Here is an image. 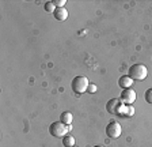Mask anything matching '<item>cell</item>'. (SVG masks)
<instances>
[{
    "mask_svg": "<svg viewBox=\"0 0 152 147\" xmlns=\"http://www.w3.org/2000/svg\"><path fill=\"white\" fill-rule=\"evenodd\" d=\"M148 75V70L144 64H133L128 71V76H130L133 80H144Z\"/></svg>",
    "mask_w": 152,
    "mask_h": 147,
    "instance_id": "obj_1",
    "label": "cell"
},
{
    "mask_svg": "<svg viewBox=\"0 0 152 147\" xmlns=\"http://www.w3.org/2000/svg\"><path fill=\"white\" fill-rule=\"evenodd\" d=\"M90 85V80L86 76H75L71 83V87H72V91L76 94H83L87 93V87Z\"/></svg>",
    "mask_w": 152,
    "mask_h": 147,
    "instance_id": "obj_2",
    "label": "cell"
},
{
    "mask_svg": "<svg viewBox=\"0 0 152 147\" xmlns=\"http://www.w3.org/2000/svg\"><path fill=\"white\" fill-rule=\"evenodd\" d=\"M124 108H125V105L121 102L120 98H113L106 104V110L110 115H114V116H122Z\"/></svg>",
    "mask_w": 152,
    "mask_h": 147,
    "instance_id": "obj_3",
    "label": "cell"
},
{
    "mask_svg": "<svg viewBox=\"0 0 152 147\" xmlns=\"http://www.w3.org/2000/svg\"><path fill=\"white\" fill-rule=\"evenodd\" d=\"M66 132H68V127L61 121H54L49 127V134L54 137H64L66 136Z\"/></svg>",
    "mask_w": 152,
    "mask_h": 147,
    "instance_id": "obj_4",
    "label": "cell"
},
{
    "mask_svg": "<svg viewBox=\"0 0 152 147\" xmlns=\"http://www.w3.org/2000/svg\"><path fill=\"white\" fill-rule=\"evenodd\" d=\"M121 132H122V128H121V124L117 121H110L107 125H106V135L111 139H117V137L121 136Z\"/></svg>",
    "mask_w": 152,
    "mask_h": 147,
    "instance_id": "obj_5",
    "label": "cell"
},
{
    "mask_svg": "<svg viewBox=\"0 0 152 147\" xmlns=\"http://www.w3.org/2000/svg\"><path fill=\"white\" fill-rule=\"evenodd\" d=\"M136 91L133 89H125L121 91V102L124 104V105H132L134 101H136Z\"/></svg>",
    "mask_w": 152,
    "mask_h": 147,
    "instance_id": "obj_6",
    "label": "cell"
},
{
    "mask_svg": "<svg viewBox=\"0 0 152 147\" xmlns=\"http://www.w3.org/2000/svg\"><path fill=\"white\" fill-rule=\"evenodd\" d=\"M133 83H134V82H133V79L130 76H128V75H125V76H121L120 79H118V86H120L122 90L132 89V85Z\"/></svg>",
    "mask_w": 152,
    "mask_h": 147,
    "instance_id": "obj_7",
    "label": "cell"
},
{
    "mask_svg": "<svg viewBox=\"0 0 152 147\" xmlns=\"http://www.w3.org/2000/svg\"><path fill=\"white\" fill-rule=\"evenodd\" d=\"M54 18H56L57 21H65L66 18H68V11L65 10V8H56V11L53 12Z\"/></svg>",
    "mask_w": 152,
    "mask_h": 147,
    "instance_id": "obj_8",
    "label": "cell"
},
{
    "mask_svg": "<svg viewBox=\"0 0 152 147\" xmlns=\"http://www.w3.org/2000/svg\"><path fill=\"white\" fill-rule=\"evenodd\" d=\"M72 120H73V116H72V113H69V112H64L60 115V121L65 125H69L71 123H72Z\"/></svg>",
    "mask_w": 152,
    "mask_h": 147,
    "instance_id": "obj_9",
    "label": "cell"
},
{
    "mask_svg": "<svg viewBox=\"0 0 152 147\" xmlns=\"http://www.w3.org/2000/svg\"><path fill=\"white\" fill-rule=\"evenodd\" d=\"M63 144L65 147H73L75 146V137L71 136V135H66L63 137Z\"/></svg>",
    "mask_w": 152,
    "mask_h": 147,
    "instance_id": "obj_10",
    "label": "cell"
},
{
    "mask_svg": "<svg viewBox=\"0 0 152 147\" xmlns=\"http://www.w3.org/2000/svg\"><path fill=\"white\" fill-rule=\"evenodd\" d=\"M134 115V108L132 105H125L124 108V113H122V117H132Z\"/></svg>",
    "mask_w": 152,
    "mask_h": 147,
    "instance_id": "obj_11",
    "label": "cell"
},
{
    "mask_svg": "<svg viewBox=\"0 0 152 147\" xmlns=\"http://www.w3.org/2000/svg\"><path fill=\"white\" fill-rule=\"evenodd\" d=\"M44 8H45L46 12H54V11H56V6L53 4V1H46L45 6H44Z\"/></svg>",
    "mask_w": 152,
    "mask_h": 147,
    "instance_id": "obj_12",
    "label": "cell"
},
{
    "mask_svg": "<svg viewBox=\"0 0 152 147\" xmlns=\"http://www.w3.org/2000/svg\"><path fill=\"white\" fill-rule=\"evenodd\" d=\"M144 97H145V101H147V102L152 105V89H148V90H147L145 94H144Z\"/></svg>",
    "mask_w": 152,
    "mask_h": 147,
    "instance_id": "obj_13",
    "label": "cell"
},
{
    "mask_svg": "<svg viewBox=\"0 0 152 147\" xmlns=\"http://www.w3.org/2000/svg\"><path fill=\"white\" fill-rule=\"evenodd\" d=\"M53 4L56 6V8H63V6H65V0H53Z\"/></svg>",
    "mask_w": 152,
    "mask_h": 147,
    "instance_id": "obj_14",
    "label": "cell"
},
{
    "mask_svg": "<svg viewBox=\"0 0 152 147\" xmlns=\"http://www.w3.org/2000/svg\"><path fill=\"white\" fill-rule=\"evenodd\" d=\"M87 93H90V94L96 93V86H95L94 83H90L88 87H87Z\"/></svg>",
    "mask_w": 152,
    "mask_h": 147,
    "instance_id": "obj_15",
    "label": "cell"
},
{
    "mask_svg": "<svg viewBox=\"0 0 152 147\" xmlns=\"http://www.w3.org/2000/svg\"><path fill=\"white\" fill-rule=\"evenodd\" d=\"M94 147H103V146H94Z\"/></svg>",
    "mask_w": 152,
    "mask_h": 147,
    "instance_id": "obj_16",
    "label": "cell"
},
{
    "mask_svg": "<svg viewBox=\"0 0 152 147\" xmlns=\"http://www.w3.org/2000/svg\"><path fill=\"white\" fill-rule=\"evenodd\" d=\"M73 147H75V146H73Z\"/></svg>",
    "mask_w": 152,
    "mask_h": 147,
    "instance_id": "obj_17",
    "label": "cell"
}]
</instances>
